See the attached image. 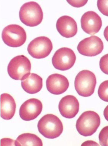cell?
Listing matches in <instances>:
<instances>
[{"label": "cell", "mask_w": 108, "mask_h": 146, "mask_svg": "<svg viewBox=\"0 0 108 146\" xmlns=\"http://www.w3.org/2000/svg\"><path fill=\"white\" fill-rule=\"evenodd\" d=\"M40 134L48 139H54L61 135L63 131V125L61 120L53 114L43 116L38 123Z\"/></svg>", "instance_id": "6da1fadb"}, {"label": "cell", "mask_w": 108, "mask_h": 146, "mask_svg": "<svg viewBox=\"0 0 108 146\" xmlns=\"http://www.w3.org/2000/svg\"><path fill=\"white\" fill-rule=\"evenodd\" d=\"M19 17L21 21L26 26L36 27L42 22L43 12L38 3L30 1L22 6L19 12Z\"/></svg>", "instance_id": "7a4b0ae2"}, {"label": "cell", "mask_w": 108, "mask_h": 146, "mask_svg": "<svg viewBox=\"0 0 108 146\" xmlns=\"http://www.w3.org/2000/svg\"><path fill=\"white\" fill-rule=\"evenodd\" d=\"M100 124V118L97 112L88 111L80 115L76 122L78 133L83 136L92 135L96 132Z\"/></svg>", "instance_id": "3957f363"}, {"label": "cell", "mask_w": 108, "mask_h": 146, "mask_svg": "<svg viewBox=\"0 0 108 146\" xmlns=\"http://www.w3.org/2000/svg\"><path fill=\"white\" fill-rule=\"evenodd\" d=\"M97 84L96 76L93 72L88 70L80 71L76 76L74 86L80 96L87 97L91 96L95 91Z\"/></svg>", "instance_id": "277c9868"}, {"label": "cell", "mask_w": 108, "mask_h": 146, "mask_svg": "<svg viewBox=\"0 0 108 146\" xmlns=\"http://www.w3.org/2000/svg\"><path fill=\"white\" fill-rule=\"evenodd\" d=\"M31 69V64L28 58L23 55H18L10 61L7 72L13 79L23 80L30 74Z\"/></svg>", "instance_id": "5b68a950"}, {"label": "cell", "mask_w": 108, "mask_h": 146, "mask_svg": "<svg viewBox=\"0 0 108 146\" xmlns=\"http://www.w3.org/2000/svg\"><path fill=\"white\" fill-rule=\"evenodd\" d=\"M2 38L7 46L18 47L25 43L27 40V34L22 27L16 24H12L4 29Z\"/></svg>", "instance_id": "8992f818"}, {"label": "cell", "mask_w": 108, "mask_h": 146, "mask_svg": "<svg viewBox=\"0 0 108 146\" xmlns=\"http://www.w3.org/2000/svg\"><path fill=\"white\" fill-rule=\"evenodd\" d=\"M52 49L53 45L51 40L46 36L34 38L27 47L29 54L36 59H42L47 57Z\"/></svg>", "instance_id": "52a82bcc"}, {"label": "cell", "mask_w": 108, "mask_h": 146, "mask_svg": "<svg viewBox=\"0 0 108 146\" xmlns=\"http://www.w3.org/2000/svg\"><path fill=\"white\" fill-rule=\"evenodd\" d=\"M76 57L74 52L68 48H62L54 54L52 63L55 68L60 70L70 69L75 64Z\"/></svg>", "instance_id": "ba28073f"}, {"label": "cell", "mask_w": 108, "mask_h": 146, "mask_svg": "<svg viewBox=\"0 0 108 146\" xmlns=\"http://www.w3.org/2000/svg\"><path fill=\"white\" fill-rule=\"evenodd\" d=\"M103 48V41L96 36L84 38L79 43L77 47L80 54L89 57L98 55L102 52Z\"/></svg>", "instance_id": "9c48e42d"}, {"label": "cell", "mask_w": 108, "mask_h": 146, "mask_svg": "<svg viewBox=\"0 0 108 146\" xmlns=\"http://www.w3.org/2000/svg\"><path fill=\"white\" fill-rule=\"evenodd\" d=\"M42 104L39 100L30 99L22 105L19 111L21 118L26 121L35 119L42 111Z\"/></svg>", "instance_id": "30bf717a"}, {"label": "cell", "mask_w": 108, "mask_h": 146, "mask_svg": "<svg viewBox=\"0 0 108 146\" xmlns=\"http://www.w3.org/2000/svg\"><path fill=\"white\" fill-rule=\"evenodd\" d=\"M81 26L86 33L93 35L99 32L102 26L101 17L98 14L93 11H89L82 16Z\"/></svg>", "instance_id": "8fae6325"}, {"label": "cell", "mask_w": 108, "mask_h": 146, "mask_svg": "<svg viewBox=\"0 0 108 146\" xmlns=\"http://www.w3.org/2000/svg\"><path fill=\"white\" fill-rule=\"evenodd\" d=\"M79 106V103L75 96L67 95L61 99L58 108L62 116L67 119H72L78 113Z\"/></svg>", "instance_id": "7c38bea8"}, {"label": "cell", "mask_w": 108, "mask_h": 146, "mask_svg": "<svg viewBox=\"0 0 108 146\" xmlns=\"http://www.w3.org/2000/svg\"><path fill=\"white\" fill-rule=\"evenodd\" d=\"M47 89L51 94L60 95L66 92L69 87V83L66 77L62 74H54L47 79Z\"/></svg>", "instance_id": "4fadbf2b"}, {"label": "cell", "mask_w": 108, "mask_h": 146, "mask_svg": "<svg viewBox=\"0 0 108 146\" xmlns=\"http://www.w3.org/2000/svg\"><path fill=\"white\" fill-rule=\"evenodd\" d=\"M56 28L60 35L67 38L73 37L78 32L77 23L68 16L61 17L58 20Z\"/></svg>", "instance_id": "5bb4252c"}, {"label": "cell", "mask_w": 108, "mask_h": 146, "mask_svg": "<svg viewBox=\"0 0 108 146\" xmlns=\"http://www.w3.org/2000/svg\"><path fill=\"white\" fill-rule=\"evenodd\" d=\"M16 104L15 99L8 94H2L1 96V116L5 120L13 118L16 111Z\"/></svg>", "instance_id": "9a60e30c"}, {"label": "cell", "mask_w": 108, "mask_h": 146, "mask_svg": "<svg viewBox=\"0 0 108 146\" xmlns=\"http://www.w3.org/2000/svg\"><path fill=\"white\" fill-rule=\"evenodd\" d=\"M42 78L38 74L32 73L27 78L22 80L21 86L23 90L29 94H35L42 88Z\"/></svg>", "instance_id": "2e32d148"}, {"label": "cell", "mask_w": 108, "mask_h": 146, "mask_svg": "<svg viewBox=\"0 0 108 146\" xmlns=\"http://www.w3.org/2000/svg\"><path fill=\"white\" fill-rule=\"evenodd\" d=\"M42 141L39 137L31 133L20 135L15 141V146H42Z\"/></svg>", "instance_id": "e0dca14e"}, {"label": "cell", "mask_w": 108, "mask_h": 146, "mask_svg": "<svg viewBox=\"0 0 108 146\" xmlns=\"http://www.w3.org/2000/svg\"><path fill=\"white\" fill-rule=\"evenodd\" d=\"M98 94L101 100L108 102V80L104 81L100 85Z\"/></svg>", "instance_id": "ac0fdd59"}, {"label": "cell", "mask_w": 108, "mask_h": 146, "mask_svg": "<svg viewBox=\"0 0 108 146\" xmlns=\"http://www.w3.org/2000/svg\"><path fill=\"white\" fill-rule=\"evenodd\" d=\"M99 143L102 146H108V126L102 129L99 135Z\"/></svg>", "instance_id": "d6986e66"}, {"label": "cell", "mask_w": 108, "mask_h": 146, "mask_svg": "<svg viewBox=\"0 0 108 146\" xmlns=\"http://www.w3.org/2000/svg\"><path fill=\"white\" fill-rule=\"evenodd\" d=\"M99 67L104 73L108 75V54L101 58L99 62Z\"/></svg>", "instance_id": "ffe728a7"}, {"label": "cell", "mask_w": 108, "mask_h": 146, "mask_svg": "<svg viewBox=\"0 0 108 146\" xmlns=\"http://www.w3.org/2000/svg\"><path fill=\"white\" fill-rule=\"evenodd\" d=\"M97 7L102 14L108 17V1H98Z\"/></svg>", "instance_id": "44dd1931"}, {"label": "cell", "mask_w": 108, "mask_h": 146, "mask_svg": "<svg viewBox=\"0 0 108 146\" xmlns=\"http://www.w3.org/2000/svg\"><path fill=\"white\" fill-rule=\"evenodd\" d=\"M70 5L75 7H80L85 5L88 1H67Z\"/></svg>", "instance_id": "7402d4cb"}, {"label": "cell", "mask_w": 108, "mask_h": 146, "mask_svg": "<svg viewBox=\"0 0 108 146\" xmlns=\"http://www.w3.org/2000/svg\"><path fill=\"white\" fill-rule=\"evenodd\" d=\"M1 145H15V141L10 138H3L1 141Z\"/></svg>", "instance_id": "603a6c76"}, {"label": "cell", "mask_w": 108, "mask_h": 146, "mask_svg": "<svg viewBox=\"0 0 108 146\" xmlns=\"http://www.w3.org/2000/svg\"><path fill=\"white\" fill-rule=\"evenodd\" d=\"M83 145L84 146H99V144L93 141H88L82 144V146H83Z\"/></svg>", "instance_id": "cb8c5ba5"}, {"label": "cell", "mask_w": 108, "mask_h": 146, "mask_svg": "<svg viewBox=\"0 0 108 146\" xmlns=\"http://www.w3.org/2000/svg\"><path fill=\"white\" fill-rule=\"evenodd\" d=\"M103 114L105 119L107 121H108V105L105 109L104 110Z\"/></svg>", "instance_id": "d4e9b609"}, {"label": "cell", "mask_w": 108, "mask_h": 146, "mask_svg": "<svg viewBox=\"0 0 108 146\" xmlns=\"http://www.w3.org/2000/svg\"><path fill=\"white\" fill-rule=\"evenodd\" d=\"M104 36L105 39L108 42V26L105 27V29L104 31Z\"/></svg>", "instance_id": "484cf974"}]
</instances>
